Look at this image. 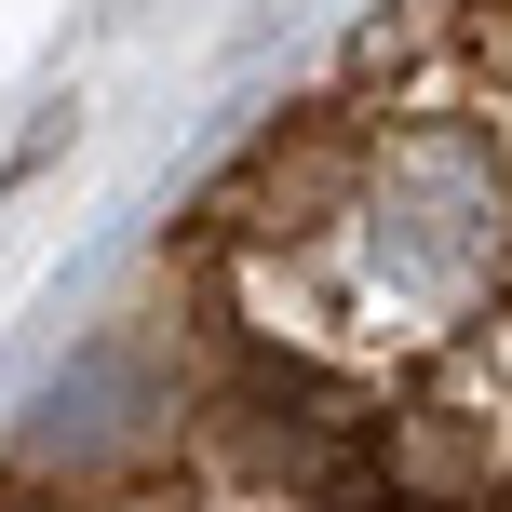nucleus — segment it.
<instances>
[{
  "label": "nucleus",
  "mask_w": 512,
  "mask_h": 512,
  "mask_svg": "<svg viewBox=\"0 0 512 512\" xmlns=\"http://www.w3.org/2000/svg\"><path fill=\"white\" fill-rule=\"evenodd\" d=\"M378 459H391V499L405 512H472L499 486V445L472 418H405V432H378Z\"/></svg>",
  "instance_id": "1"
}]
</instances>
